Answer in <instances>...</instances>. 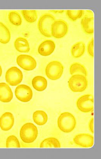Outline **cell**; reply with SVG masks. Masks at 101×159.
<instances>
[{
	"label": "cell",
	"mask_w": 101,
	"mask_h": 159,
	"mask_svg": "<svg viewBox=\"0 0 101 159\" xmlns=\"http://www.w3.org/2000/svg\"><path fill=\"white\" fill-rule=\"evenodd\" d=\"M11 38L10 33L7 28L0 22V43L4 44L8 43Z\"/></svg>",
	"instance_id": "ffe728a7"
},
{
	"label": "cell",
	"mask_w": 101,
	"mask_h": 159,
	"mask_svg": "<svg viewBox=\"0 0 101 159\" xmlns=\"http://www.w3.org/2000/svg\"><path fill=\"white\" fill-rule=\"evenodd\" d=\"M74 141L75 144L81 147L91 148L94 145V137L89 134H79L75 137Z\"/></svg>",
	"instance_id": "7c38bea8"
},
{
	"label": "cell",
	"mask_w": 101,
	"mask_h": 159,
	"mask_svg": "<svg viewBox=\"0 0 101 159\" xmlns=\"http://www.w3.org/2000/svg\"><path fill=\"white\" fill-rule=\"evenodd\" d=\"M22 72L16 67H12L8 70L6 74V80L11 86L18 85L22 81Z\"/></svg>",
	"instance_id": "8992f818"
},
{
	"label": "cell",
	"mask_w": 101,
	"mask_h": 159,
	"mask_svg": "<svg viewBox=\"0 0 101 159\" xmlns=\"http://www.w3.org/2000/svg\"><path fill=\"white\" fill-rule=\"evenodd\" d=\"M38 135V130L32 123L25 124L21 128L20 131V138L23 142L31 143L35 141Z\"/></svg>",
	"instance_id": "7a4b0ae2"
},
{
	"label": "cell",
	"mask_w": 101,
	"mask_h": 159,
	"mask_svg": "<svg viewBox=\"0 0 101 159\" xmlns=\"http://www.w3.org/2000/svg\"><path fill=\"white\" fill-rule=\"evenodd\" d=\"M81 25L86 33L90 34L94 32V16L92 11L86 10L81 21Z\"/></svg>",
	"instance_id": "8fae6325"
},
{
	"label": "cell",
	"mask_w": 101,
	"mask_h": 159,
	"mask_svg": "<svg viewBox=\"0 0 101 159\" xmlns=\"http://www.w3.org/2000/svg\"><path fill=\"white\" fill-rule=\"evenodd\" d=\"M34 121L39 125H43L46 124L48 121V115L43 111L38 110L33 114Z\"/></svg>",
	"instance_id": "ac0fdd59"
},
{
	"label": "cell",
	"mask_w": 101,
	"mask_h": 159,
	"mask_svg": "<svg viewBox=\"0 0 101 159\" xmlns=\"http://www.w3.org/2000/svg\"><path fill=\"white\" fill-rule=\"evenodd\" d=\"M14 124V116L11 113L6 112L0 118V127L3 130L6 131L10 130Z\"/></svg>",
	"instance_id": "4fadbf2b"
},
{
	"label": "cell",
	"mask_w": 101,
	"mask_h": 159,
	"mask_svg": "<svg viewBox=\"0 0 101 159\" xmlns=\"http://www.w3.org/2000/svg\"><path fill=\"white\" fill-rule=\"evenodd\" d=\"M60 142L57 139L51 138L46 139L42 142L40 145L41 148H60Z\"/></svg>",
	"instance_id": "7402d4cb"
},
{
	"label": "cell",
	"mask_w": 101,
	"mask_h": 159,
	"mask_svg": "<svg viewBox=\"0 0 101 159\" xmlns=\"http://www.w3.org/2000/svg\"><path fill=\"white\" fill-rule=\"evenodd\" d=\"M93 46H94V40H93V39H92L91 41H90L89 43L88 47V51L89 54L92 57L94 56Z\"/></svg>",
	"instance_id": "4316f807"
},
{
	"label": "cell",
	"mask_w": 101,
	"mask_h": 159,
	"mask_svg": "<svg viewBox=\"0 0 101 159\" xmlns=\"http://www.w3.org/2000/svg\"><path fill=\"white\" fill-rule=\"evenodd\" d=\"M51 35L54 38H62L66 35L68 26L66 22L63 20H57L54 21L51 26Z\"/></svg>",
	"instance_id": "52a82bcc"
},
{
	"label": "cell",
	"mask_w": 101,
	"mask_h": 159,
	"mask_svg": "<svg viewBox=\"0 0 101 159\" xmlns=\"http://www.w3.org/2000/svg\"><path fill=\"white\" fill-rule=\"evenodd\" d=\"M23 16L26 21L29 23H34L36 21L37 15L35 10H22L21 11Z\"/></svg>",
	"instance_id": "603a6c76"
},
{
	"label": "cell",
	"mask_w": 101,
	"mask_h": 159,
	"mask_svg": "<svg viewBox=\"0 0 101 159\" xmlns=\"http://www.w3.org/2000/svg\"><path fill=\"white\" fill-rule=\"evenodd\" d=\"M2 74V69L1 66H0V77H1Z\"/></svg>",
	"instance_id": "f1b7e54d"
},
{
	"label": "cell",
	"mask_w": 101,
	"mask_h": 159,
	"mask_svg": "<svg viewBox=\"0 0 101 159\" xmlns=\"http://www.w3.org/2000/svg\"><path fill=\"white\" fill-rule=\"evenodd\" d=\"M9 20L12 24L20 26L22 23V19L20 14L15 11L11 12L9 15Z\"/></svg>",
	"instance_id": "cb8c5ba5"
},
{
	"label": "cell",
	"mask_w": 101,
	"mask_h": 159,
	"mask_svg": "<svg viewBox=\"0 0 101 159\" xmlns=\"http://www.w3.org/2000/svg\"><path fill=\"white\" fill-rule=\"evenodd\" d=\"M55 48V44L53 41L46 40L40 44L38 48V52L40 55L46 57L51 55Z\"/></svg>",
	"instance_id": "5bb4252c"
},
{
	"label": "cell",
	"mask_w": 101,
	"mask_h": 159,
	"mask_svg": "<svg viewBox=\"0 0 101 159\" xmlns=\"http://www.w3.org/2000/svg\"><path fill=\"white\" fill-rule=\"evenodd\" d=\"M70 73L71 75H80L86 77L87 75L86 70L83 65L79 63H74L70 67Z\"/></svg>",
	"instance_id": "44dd1931"
},
{
	"label": "cell",
	"mask_w": 101,
	"mask_h": 159,
	"mask_svg": "<svg viewBox=\"0 0 101 159\" xmlns=\"http://www.w3.org/2000/svg\"><path fill=\"white\" fill-rule=\"evenodd\" d=\"M74 116L68 112L62 113L57 120L59 128L65 133H69L74 130L76 125Z\"/></svg>",
	"instance_id": "6da1fadb"
},
{
	"label": "cell",
	"mask_w": 101,
	"mask_h": 159,
	"mask_svg": "<svg viewBox=\"0 0 101 159\" xmlns=\"http://www.w3.org/2000/svg\"><path fill=\"white\" fill-rule=\"evenodd\" d=\"M84 10H67V15L70 19L73 21H75L81 18L84 14Z\"/></svg>",
	"instance_id": "d4e9b609"
},
{
	"label": "cell",
	"mask_w": 101,
	"mask_h": 159,
	"mask_svg": "<svg viewBox=\"0 0 101 159\" xmlns=\"http://www.w3.org/2000/svg\"><path fill=\"white\" fill-rule=\"evenodd\" d=\"M88 82L86 77L80 75H73L68 81V85L71 91L82 92L88 87Z\"/></svg>",
	"instance_id": "277c9868"
},
{
	"label": "cell",
	"mask_w": 101,
	"mask_h": 159,
	"mask_svg": "<svg viewBox=\"0 0 101 159\" xmlns=\"http://www.w3.org/2000/svg\"><path fill=\"white\" fill-rule=\"evenodd\" d=\"M20 144L18 139L14 135H11L6 140V148H20Z\"/></svg>",
	"instance_id": "484cf974"
},
{
	"label": "cell",
	"mask_w": 101,
	"mask_h": 159,
	"mask_svg": "<svg viewBox=\"0 0 101 159\" xmlns=\"http://www.w3.org/2000/svg\"><path fill=\"white\" fill-rule=\"evenodd\" d=\"M55 21V18L51 14H46L42 16L38 22V28L40 33L46 37L52 36L51 26Z\"/></svg>",
	"instance_id": "3957f363"
},
{
	"label": "cell",
	"mask_w": 101,
	"mask_h": 159,
	"mask_svg": "<svg viewBox=\"0 0 101 159\" xmlns=\"http://www.w3.org/2000/svg\"><path fill=\"white\" fill-rule=\"evenodd\" d=\"M16 61L19 66L25 70H32L37 66L35 59L31 56L25 54L19 56L17 57Z\"/></svg>",
	"instance_id": "9c48e42d"
},
{
	"label": "cell",
	"mask_w": 101,
	"mask_h": 159,
	"mask_svg": "<svg viewBox=\"0 0 101 159\" xmlns=\"http://www.w3.org/2000/svg\"><path fill=\"white\" fill-rule=\"evenodd\" d=\"M85 43L82 42H79L73 46L71 50V54L75 58H79L85 53Z\"/></svg>",
	"instance_id": "d6986e66"
},
{
	"label": "cell",
	"mask_w": 101,
	"mask_h": 159,
	"mask_svg": "<svg viewBox=\"0 0 101 159\" xmlns=\"http://www.w3.org/2000/svg\"><path fill=\"white\" fill-rule=\"evenodd\" d=\"M15 49L20 52H28L30 51L29 43L25 39L20 37L17 39L15 43Z\"/></svg>",
	"instance_id": "e0dca14e"
},
{
	"label": "cell",
	"mask_w": 101,
	"mask_h": 159,
	"mask_svg": "<svg viewBox=\"0 0 101 159\" xmlns=\"http://www.w3.org/2000/svg\"><path fill=\"white\" fill-rule=\"evenodd\" d=\"M15 96L21 102H29L32 99L33 93L29 86L20 85L18 86L15 90Z\"/></svg>",
	"instance_id": "30bf717a"
},
{
	"label": "cell",
	"mask_w": 101,
	"mask_h": 159,
	"mask_svg": "<svg viewBox=\"0 0 101 159\" xmlns=\"http://www.w3.org/2000/svg\"><path fill=\"white\" fill-rule=\"evenodd\" d=\"M94 119L92 118L89 123V129L92 133H94Z\"/></svg>",
	"instance_id": "83f0119b"
},
{
	"label": "cell",
	"mask_w": 101,
	"mask_h": 159,
	"mask_svg": "<svg viewBox=\"0 0 101 159\" xmlns=\"http://www.w3.org/2000/svg\"><path fill=\"white\" fill-rule=\"evenodd\" d=\"M94 99L92 95L86 94L81 97L77 101L78 108L81 111L88 113L93 109Z\"/></svg>",
	"instance_id": "ba28073f"
},
{
	"label": "cell",
	"mask_w": 101,
	"mask_h": 159,
	"mask_svg": "<svg viewBox=\"0 0 101 159\" xmlns=\"http://www.w3.org/2000/svg\"><path fill=\"white\" fill-rule=\"evenodd\" d=\"M13 98V93L10 87L5 83H0V101L9 102Z\"/></svg>",
	"instance_id": "9a60e30c"
},
{
	"label": "cell",
	"mask_w": 101,
	"mask_h": 159,
	"mask_svg": "<svg viewBox=\"0 0 101 159\" xmlns=\"http://www.w3.org/2000/svg\"><path fill=\"white\" fill-rule=\"evenodd\" d=\"M63 71V67L58 61H53L48 64L46 68V74L51 80H57L61 77Z\"/></svg>",
	"instance_id": "5b68a950"
},
{
	"label": "cell",
	"mask_w": 101,
	"mask_h": 159,
	"mask_svg": "<svg viewBox=\"0 0 101 159\" xmlns=\"http://www.w3.org/2000/svg\"><path fill=\"white\" fill-rule=\"evenodd\" d=\"M32 85L34 89L38 91H43L47 87V81L42 76H36L33 79Z\"/></svg>",
	"instance_id": "2e32d148"
}]
</instances>
